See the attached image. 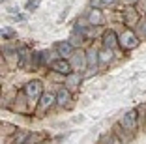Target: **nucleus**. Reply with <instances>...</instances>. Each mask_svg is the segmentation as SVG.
<instances>
[{"label":"nucleus","mask_w":146,"mask_h":144,"mask_svg":"<svg viewBox=\"0 0 146 144\" xmlns=\"http://www.w3.org/2000/svg\"><path fill=\"white\" fill-rule=\"evenodd\" d=\"M118 45L124 47V49H135L139 45V38L131 32V30H124L120 36H118Z\"/></svg>","instance_id":"obj_1"},{"label":"nucleus","mask_w":146,"mask_h":144,"mask_svg":"<svg viewBox=\"0 0 146 144\" xmlns=\"http://www.w3.org/2000/svg\"><path fill=\"white\" fill-rule=\"evenodd\" d=\"M25 94L26 98H30L32 101H38V99H41L43 96V86L39 81H30L28 84L25 86Z\"/></svg>","instance_id":"obj_2"},{"label":"nucleus","mask_w":146,"mask_h":144,"mask_svg":"<svg viewBox=\"0 0 146 144\" xmlns=\"http://www.w3.org/2000/svg\"><path fill=\"white\" fill-rule=\"evenodd\" d=\"M51 69L56 71V73H62V75H69L71 69H73V66L66 58H60V60H54V62L51 64Z\"/></svg>","instance_id":"obj_3"},{"label":"nucleus","mask_w":146,"mask_h":144,"mask_svg":"<svg viewBox=\"0 0 146 144\" xmlns=\"http://www.w3.org/2000/svg\"><path fill=\"white\" fill-rule=\"evenodd\" d=\"M122 127H124L125 131H133L135 127H137V110L135 109L124 114V118H122Z\"/></svg>","instance_id":"obj_4"},{"label":"nucleus","mask_w":146,"mask_h":144,"mask_svg":"<svg viewBox=\"0 0 146 144\" xmlns=\"http://www.w3.org/2000/svg\"><path fill=\"white\" fill-rule=\"evenodd\" d=\"M56 51H58V54H60V58H69V56H73V45L69 41H64V43H58V47H56Z\"/></svg>","instance_id":"obj_5"},{"label":"nucleus","mask_w":146,"mask_h":144,"mask_svg":"<svg viewBox=\"0 0 146 144\" xmlns=\"http://www.w3.org/2000/svg\"><path fill=\"white\" fill-rule=\"evenodd\" d=\"M118 45V36L112 32V30H107L103 34V47H107V49H112V47Z\"/></svg>","instance_id":"obj_6"},{"label":"nucleus","mask_w":146,"mask_h":144,"mask_svg":"<svg viewBox=\"0 0 146 144\" xmlns=\"http://www.w3.org/2000/svg\"><path fill=\"white\" fill-rule=\"evenodd\" d=\"M56 103V96L52 92H43L41 99H39V107L41 109H49L51 105H54Z\"/></svg>","instance_id":"obj_7"},{"label":"nucleus","mask_w":146,"mask_h":144,"mask_svg":"<svg viewBox=\"0 0 146 144\" xmlns=\"http://www.w3.org/2000/svg\"><path fill=\"white\" fill-rule=\"evenodd\" d=\"M71 66L75 69H82L84 66H88L86 64V52H73V62Z\"/></svg>","instance_id":"obj_8"},{"label":"nucleus","mask_w":146,"mask_h":144,"mask_svg":"<svg viewBox=\"0 0 146 144\" xmlns=\"http://www.w3.org/2000/svg\"><path fill=\"white\" fill-rule=\"evenodd\" d=\"M79 82H81V75L79 73H69L66 79V88L68 90H77Z\"/></svg>","instance_id":"obj_9"},{"label":"nucleus","mask_w":146,"mask_h":144,"mask_svg":"<svg viewBox=\"0 0 146 144\" xmlns=\"http://www.w3.org/2000/svg\"><path fill=\"white\" fill-rule=\"evenodd\" d=\"M88 23L94 25V26H98V25L103 23V15H101V11H99L98 8H92V11L88 13Z\"/></svg>","instance_id":"obj_10"},{"label":"nucleus","mask_w":146,"mask_h":144,"mask_svg":"<svg viewBox=\"0 0 146 144\" xmlns=\"http://www.w3.org/2000/svg\"><path fill=\"white\" fill-rule=\"evenodd\" d=\"M98 60H99V52L96 51V49H88V51H86V64H88V68L94 69Z\"/></svg>","instance_id":"obj_11"},{"label":"nucleus","mask_w":146,"mask_h":144,"mask_svg":"<svg viewBox=\"0 0 146 144\" xmlns=\"http://www.w3.org/2000/svg\"><path fill=\"white\" fill-rule=\"evenodd\" d=\"M68 103H69V92H68V88H60L58 92H56V105L66 107Z\"/></svg>","instance_id":"obj_12"},{"label":"nucleus","mask_w":146,"mask_h":144,"mask_svg":"<svg viewBox=\"0 0 146 144\" xmlns=\"http://www.w3.org/2000/svg\"><path fill=\"white\" fill-rule=\"evenodd\" d=\"M112 58H114V54H112V49H107V47H103V51H99V62L109 64Z\"/></svg>","instance_id":"obj_13"},{"label":"nucleus","mask_w":146,"mask_h":144,"mask_svg":"<svg viewBox=\"0 0 146 144\" xmlns=\"http://www.w3.org/2000/svg\"><path fill=\"white\" fill-rule=\"evenodd\" d=\"M28 139H30V133L21 131L17 137H15V140H13V142H15V144H26V142H28Z\"/></svg>","instance_id":"obj_14"},{"label":"nucleus","mask_w":146,"mask_h":144,"mask_svg":"<svg viewBox=\"0 0 146 144\" xmlns=\"http://www.w3.org/2000/svg\"><path fill=\"white\" fill-rule=\"evenodd\" d=\"M39 6V0H30V2H28V9H36Z\"/></svg>","instance_id":"obj_15"},{"label":"nucleus","mask_w":146,"mask_h":144,"mask_svg":"<svg viewBox=\"0 0 146 144\" xmlns=\"http://www.w3.org/2000/svg\"><path fill=\"white\" fill-rule=\"evenodd\" d=\"M2 36H4V38H9V36H13V32H9V28H4L2 30Z\"/></svg>","instance_id":"obj_16"},{"label":"nucleus","mask_w":146,"mask_h":144,"mask_svg":"<svg viewBox=\"0 0 146 144\" xmlns=\"http://www.w3.org/2000/svg\"><path fill=\"white\" fill-rule=\"evenodd\" d=\"M139 28H141V30H142V34L146 36V21H142L141 25H139Z\"/></svg>","instance_id":"obj_17"},{"label":"nucleus","mask_w":146,"mask_h":144,"mask_svg":"<svg viewBox=\"0 0 146 144\" xmlns=\"http://www.w3.org/2000/svg\"><path fill=\"white\" fill-rule=\"evenodd\" d=\"M103 2L101 0H92V8H98V6H101Z\"/></svg>","instance_id":"obj_18"},{"label":"nucleus","mask_w":146,"mask_h":144,"mask_svg":"<svg viewBox=\"0 0 146 144\" xmlns=\"http://www.w3.org/2000/svg\"><path fill=\"white\" fill-rule=\"evenodd\" d=\"M101 2H103V4H107V6H109V4H112V2H114V0H101Z\"/></svg>","instance_id":"obj_19"},{"label":"nucleus","mask_w":146,"mask_h":144,"mask_svg":"<svg viewBox=\"0 0 146 144\" xmlns=\"http://www.w3.org/2000/svg\"><path fill=\"white\" fill-rule=\"evenodd\" d=\"M45 144H51V142H45Z\"/></svg>","instance_id":"obj_20"}]
</instances>
